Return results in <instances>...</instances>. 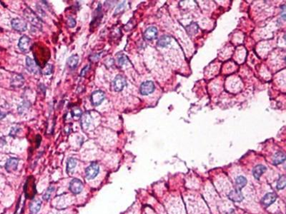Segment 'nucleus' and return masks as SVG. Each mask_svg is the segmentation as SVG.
Here are the masks:
<instances>
[{
  "label": "nucleus",
  "instance_id": "f257e3e1",
  "mask_svg": "<svg viewBox=\"0 0 286 214\" xmlns=\"http://www.w3.org/2000/svg\"><path fill=\"white\" fill-rule=\"evenodd\" d=\"M24 16H26V18L28 19V21L31 23L32 24H33L34 26L35 27H40L41 26V21L40 19H39L38 16L33 11L31 10L29 8H27L24 10Z\"/></svg>",
  "mask_w": 286,
  "mask_h": 214
},
{
  "label": "nucleus",
  "instance_id": "f03ea898",
  "mask_svg": "<svg viewBox=\"0 0 286 214\" xmlns=\"http://www.w3.org/2000/svg\"><path fill=\"white\" fill-rule=\"evenodd\" d=\"M99 166L97 164H95V163H92L85 170V174H86L87 179L88 180H91V179H95L97 176V174H99Z\"/></svg>",
  "mask_w": 286,
  "mask_h": 214
},
{
  "label": "nucleus",
  "instance_id": "7ed1b4c3",
  "mask_svg": "<svg viewBox=\"0 0 286 214\" xmlns=\"http://www.w3.org/2000/svg\"><path fill=\"white\" fill-rule=\"evenodd\" d=\"M155 89V86L152 81H146L143 82L140 86V91L141 94L142 95H149L152 94V92Z\"/></svg>",
  "mask_w": 286,
  "mask_h": 214
},
{
  "label": "nucleus",
  "instance_id": "20e7f679",
  "mask_svg": "<svg viewBox=\"0 0 286 214\" xmlns=\"http://www.w3.org/2000/svg\"><path fill=\"white\" fill-rule=\"evenodd\" d=\"M83 183L77 179H74L70 183V190L74 194L80 193L83 190Z\"/></svg>",
  "mask_w": 286,
  "mask_h": 214
},
{
  "label": "nucleus",
  "instance_id": "39448f33",
  "mask_svg": "<svg viewBox=\"0 0 286 214\" xmlns=\"http://www.w3.org/2000/svg\"><path fill=\"white\" fill-rule=\"evenodd\" d=\"M18 46L23 52H29L31 49V47H32L30 38L26 35L22 36L19 39Z\"/></svg>",
  "mask_w": 286,
  "mask_h": 214
},
{
  "label": "nucleus",
  "instance_id": "423d86ee",
  "mask_svg": "<svg viewBox=\"0 0 286 214\" xmlns=\"http://www.w3.org/2000/svg\"><path fill=\"white\" fill-rule=\"evenodd\" d=\"M113 89L115 91H121L127 84L125 78L122 75H117L112 82Z\"/></svg>",
  "mask_w": 286,
  "mask_h": 214
},
{
  "label": "nucleus",
  "instance_id": "0eeeda50",
  "mask_svg": "<svg viewBox=\"0 0 286 214\" xmlns=\"http://www.w3.org/2000/svg\"><path fill=\"white\" fill-rule=\"evenodd\" d=\"M105 98V93L101 90L94 91L91 95V101L93 106H99Z\"/></svg>",
  "mask_w": 286,
  "mask_h": 214
},
{
  "label": "nucleus",
  "instance_id": "6e6552de",
  "mask_svg": "<svg viewBox=\"0 0 286 214\" xmlns=\"http://www.w3.org/2000/svg\"><path fill=\"white\" fill-rule=\"evenodd\" d=\"M11 26H12L13 29L18 32H24L27 28V22L22 19H19V18L12 19Z\"/></svg>",
  "mask_w": 286,
  "mask_h": 214
},
{
  "label": "nucleus",
  "instance_id": "1a4fd4ad",
  "mask_svg": "<svg viewBox=\"0 0 286 214\" xmlns=\"http://www.w3.org/2000/svg\"><path fill=\"white\" fill-rule=\"evenodd\" d=\"M31 179H28L27 182L26 183L25 185V195L27 198H33L34 194L36 193L35 190V186H34V181L32 179V178H30Z\"/></svg>",
  "mask_w": 286,
  "mask_h": 214
},
{
  "label": "nucleus",
  "instance_id": "9d476101",
  "mask_svg": "<svg viewBox=\"0 0 286 214\" xmlns=\"http://www.w3.org/2000/svg\"><path fill=\"white\" fill-rule=\"evenodd\" d=\"M92 121V118L91 114L88 111H86L82 115L81 117V125L83 127V130H87L89 128V126L91 124Z\"/></svg>",
  "mask_w": 286,
  "mask_h": 214
},
{
  "label": "nucleus",
  "instance_id": "9b49d317",
  "mask_svg": "<svg viewBox=\"0 0 286 214\" xmlns=\"http://www.w3.org/2000/svg\"><path fill=\"white\" fill-rule=\"evenodd\" d=\"M26 65H27V69L30 72L34 74H38L40 71L37 64L35 63L34 60H32L30 57H27L26 58Z\"/></svg>",
  "mask_w": 286,
  "mask_h": 214
},
{
  "label": "nucleus",
  "instance_id": "f8f14e48",
  "mask_svg": "<svg viewBox=\"0 0 286 214\" xmlns=\"http://www.w3.org/2000/svg\"><path fill=\"white\" fill-rule=\"evenodd\" d=\"M157 34H158V32H157V28L155 27H149L144 31V37L147 40H152L157 37Z\"/></svg>",
  "mask_w": 286,
  "mask_h": 214
},
{
  "label": "nucleus",
  "instance_id": "ddd939ff",
  "mask_svg": "<svg viewBox=\"0 0 286 214\" xmlns=\"http://www.w3.org/2000/svg\"><path fill=\"white\" fill-rule=\"evenodd\" d=\"M18 164H19V160L16 158H10L8 159L6 161L5 169L8 172H13V171H16L17 169Z\"/></svg>",
  "mask_w": 286,
  "mask_h": 214
},
{
  "label": "nucleus",
  "instance_id": "4468645a",
  "mask_svg": "<svg viewBox=\"0 0 286 214\" xmlns=\"http://www.w3.org/2000/svg\"><path fill=\"white\" fill-rule=\"evenodd\" d=\"M228 198L234 202H241L244 198L242 192L240 190L231 191L228 194Z\"/></svg>",
  "mask_w": 286,
  "mask_h": 214
},
{
  "label": "nucleus",
  "instance_id": "2eb2a0df",
  "mask_svg": "<svg viewBox=\"0 0 286 214\" xmlns=\"http://www.w3.org/2000/svg\"><path fill=\"white\" fill-rule=\"evenodd\" d=\"M276 199H277V195L275 193H268L265 194L263 198V204L265 206H269L275 201Z\"/></svg>",
  "mask_w": 286,
  "mask_h": 214
},
{
  "label": "nucleus",
  "instance_id": "dca6fc26",
  "mask_svg": "<svg viewBox=\"0 0 286 214\" xmlns=\"http://www.w3.org/2000/svg\"><path fill=\"white\" fill-rule=\"evenodd\" d=\"M42 205V201L39 199H34L29 205V210L33 214L37 213L39 211Z\"/></svg>",
  "mask_w": 286,
  "mask_h": 214
},
{
  "label": "nucleus",
  "instance_id": "f3484780",
  "mask_svg": "<svg viewBox=\"0 0 286 214\" xmlns=\"http://www.w3.org/2000/svg\"><path fill=\"white\" fill-rule=\"evenodd\" d=\"M266 169H266L265 166H263V165H261V164L256 166L253 170V176H254V177L256 179H258V180L260 178L261 176H262L263 174L265 172Z\"/></svg>",
  "mask_w": 286,
  "mask_h": 214
},
{
  "label": "nucleus",
  "instance_id": "a211bd4d",
  "mask_svg": "<svg viewBox=\"0 0 286 214\" xmlns=\"http://www.w3.org/2000/svg\"><path fill=\"white\" fill-rule=\"evenodd\" d=\"M285 160V155L284 153L278 151V152L275 153L272 158V163L274 165H279V164L283 163Z\"/></svg>",
  "mask_w": 286,
  "mask_h": 214
},
{
  "label": "nucleus",
  "instance_id": "6ab92c4d",
  "mask_svg": "<svg viewBox=\"0 0 286 214\" xmlns=\"http://www.w3.org/2000/svg\"><path fill=\"white\" fill-rule=\"evenodd\" d=\"M171 42V37L168 35H162L157 41V45L160 47H167Z\"/></svg>",
  "mask_w": 286,
  "mask_h": 214
},
{
  "label": "nucleus",
  "instance_id": "aec40b11",
  "mask_svg": "<svg viewBox=\"0 0 286 214\" xmlns=\"http://www.w3.org/2000/svg\"><path fill=\"white\" fill-rule=\"evenodd\" d=\"M79 62V57L76 54L75 55H72L70 57H69L68 59H67V66L70 67V69H75L77 67V64Z\"/></svg>",
  "mask_w": 286,
  "mask_h": 214
},
{
  "label": "nucleus",
  "instance_id": "412c9836",
  "mask_svg": "<svg viewBox=\"0 0 286 214\" xmlns=\"http://www.w3.org/2000/svg\"><path fill=\"white\" fill-rule=\"evenodd\" d=\"M76 166L77 161L75 159L71 158V159H69L67 164V172L69 174H72L74 172V170H75V168L76 167Z\"/></svg>",
  "mask_w": 286,
  "mask_h": 214
},
{
  "label": "nucleus",
  "instance_id": "4be33fe9",
  "mask_svg": "<svg viewBox=\"0 0 286 214\" xmlns=\"http://www.w3.org/2000/svg\"><path fill=\"white\" fill-rule=\"evenodd\" d=\"M235 183L237 186L238 188V190L240 191L247 184V179H246V178L243 176H240L237 177Z\"/></svg>",
  "mask_w": 286,
  "mask_h": 214
},
{
  "label": "nucleus",
  "instance_id": "5701e85b",
  "mask_svg": "<svg viewBox=\"0 0 286 214\" xmlns=\"http://www.w3.org/2000/svg\"><path fill=\"white\" fill-rule=\"evenodd\" d=\"M55 190V188L53 186H51L47 188V190L46 191L45 193L43 194L42 196V198H43L44 200L45 201H48L50 200L51 198V196H52V193L54 192V191Z\"/></svg>",
  "mask_w": 286,
  "mask_h": 214
},
{
  "label": "nucleus",
  "instance_id": "b1692460",
  "mask_svg": "<svg viewBox=\"0 0 286 214\" xmlns=\"http://www.w3.org/2000/svg\"><path fill=\"white\" fill-rule=\"evenodd\" d=\"M285 184H286V179L285 176H281L279 179V180L277 181V188L278 190H281V189H283L285 187Z\"/></svg>",
  "mask_w": 286,
  "mask_h": 214
},
{
  "label": "nucleus",
  "instance_id": "393cba45",
  "mask_svg": "<svg viewBox=\"0 0 286 214\" xmlns=\"http://www.w3.org/2000/svg\"><path fill=\"white\" fill-rule=\"evenodd\" d=\"M52 69H53V67H52V65H50V64H47V65H46V67H44L43 70V73L46 75L51 74L52 72Z\"/></svg>",
  "mask_w": 286,
  "mask_h": 214
},
{
  "label": "nucleus",
  "instance_id": "a878e982",
  "mask_svg": "<svg viewBox=\"0 0 286 214\" xmlns=\"http://www.w3.org/2000/svg\"><path fill=\"white\" fill-rule=\"evenodd\" d=\"M72 115L73 116H77V117H80L82 115V111L80 108H75L72 109Z\"/></svg>",
  "mask_w": 286,
  "mask_h": 214
},
{
  "label": "nucleus",
  "instance_id": "bb28decb",
  "mask_svg": "<svg viewBox=\"0 0 286 214\" xmlns=\"http://www.w3.org/2000/svg\"><path fill=\"white\" fill-rule=\"evenodd\" d=\"M67 24L70 27H75L76 25V21L72 17H69L67 20Z\"/></svg>",
  "mask_w": 286,
  "mask_h": 214
},
{
  "label": "nucleus",
  "instance_id": "cd10ccee",
  "mask_svg": "<svg viewBox=\"0 0 286 214\" xmlns=\"http://www.w3.org/2000/svg\"><path fill=\"white\" fill-rule=\"evenodd\" d=\"M127 60V59L125 56H121L118 59V63H119V64H120V65H123V64L126 63Z\"/></svg>",
  "mask_w": 286,
  "mask_h": 214
},
{
  "label": "nucleus",
  "instance_id": "c85d7f7f",
  "mask_svg": "<svg viewBox=\"0 0 286 214\" xmlns=\"http://www.w3.org/2000/svg\"><path fill=\"white\" fill-rule=\"evenodd\" d=\"M18 131H19V128H15V130H14V128H11V132H10V134L11 135H15L17 133Z\"/></svg>",
  "mask_w": 286,
  "mask_h": 214
},
{
  "label": "nucleus",
  "instance_id": "c756f323",
  "mask_svg": "<svg viewBox=\"0 0 286 214\" xmlns=\"http://www.w3.org/2000/svg\"><path fill=\"white\" fill-rule=\"evenodd\" d=\"M6 116V113L0 111V119H2Z\"/></svg>",
  "mask_w": 286,
  "mask_h": 214
},
{
  "label": "nucleus",
  "instance_id": "7c9ffc66",
  "mask_svg": "<svg viewBox=\"0 0 286 214\" xmlns=\"http://www.w3.org/2000/svg\"><path fill=\"white\" fill-rule=\"evenodd\" d=\"M89 68V67L88 66H87L86 67H85V69H83V71H82V73H81V76H83V75H85V73H86V70L88 69Z\"/></svg>",
  "mask_w": 286,
  "mask_h": 214
}]
</instances>
